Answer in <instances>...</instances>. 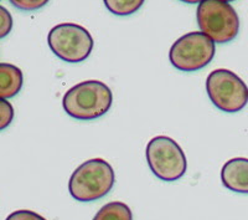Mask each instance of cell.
<instances>
[{"instance_id":"1","label":"cell","mask_w":248,"mask_h":220,"mask_svg":"<svg viewBox=\"0 0 248 220\" xmlns=\"http://www.w3.org/2000/svg\"><path fill=\"white\" fill-rule=\"evenodd\" d=\"M113 103L110 88L102 81L87 80L70 88L62 99L68 116L78 121H93L109 111Z\"/></svg>"},{"instance_id":"2","label":"cell","mask_w":248,"mask_h":220,"mask_svg":"<svg viewBox=\"0 0 248 220\" xmlns=\"http://www.w3.org/2000/svg\"><path fill=\"white\" fill-rule=\"evenodd\" d=\"M114 182L112 166L105 159L93 158L77 167L68 182V190L75 201L87 203L106 197Z\"/></svg>"},{"instance_id":"3","label":"cell","mask_w":248,"mask_h":220,"mask_svg":"<svg viewBox=\"0 0 248 220\" xmlns=\"http://www.w3.org/2000/svg\"><path fill=\"white\" fill-rule=\"evenodd\" d=\"M199 28L215 43L226 44L236 39L240 31V17L233 6L223 0H203L199 4Z\"/></svg>"},{"instance_id":"4","label":"cell","mask_w":248,"mask_h":220,"mask_svg":"<svg viewBox=\"0 0 248 220\" xmlns=\"http://www.w3.org/2000/svg\"><path fill=\"white\" fill-rule=\"evenodd\" d=\"M147 162L155 177L175 182L186 172L187 162L183 148L168 135H156L147 146Z\"/></svg>"},{"instance_id":"5","label":"cell","mask_w":248,"mask_h":220,"mask_svg":"<svg viewBox=\"0 0 248 220\" xmlns=\"http://www.w3.org/2000/svg\"><path fill=\"white\" fill-rule=\"evenodd\" d=\"M51 51L62 61L78 64L90 57L93 37L90 31L78 24L63 23L54 26L47 35Z\"/></svg>"},{"instance_id":"6","label":"cell","mask_w":248,"mask_h":220,"mask_svg":"<svg viewBox=\"0 0 248 220\" xmlns=\"http://www.w3.org/2000/svg\"><path fill=\"white\" fill-rule=\"evenodd\" d=\"M206 91L212 103L223 112H240L248 103V86L240 76L226 68H217L210 73Z\"/></svg>"},{"instance_id":"7","label":"cell","mask_w":248,"mask_h":220,"mask_svg":"<svg viewBox=\"0 0 248 220\" xmlns=\"http://www.w3.org/2000/svg\"><path fill=\"white\" fill-rule=\"evenodd\" d=\"M216 52L215 41L200 31L179 37L169 51L171 65L184 72H192L206 68Z\"/></svg>"},{"instance_id":"8","label":"cell","mask_w":248,"mask_h":220,"mask_svg":"<svg viewBox=\"0 0 248 220\" xmlns=\"http://www.w3.org/2000/svg\"><path fill=\"white\" fill-rule=\"evenodd\" d=\"M221 181L227 189L248 194V158H232L223 164Z\"/></svg>"},{"instance_id":"9","label":"cell","mask_w":248,"mask_h":220,"mask_svg":"<svg viewBox=\"0 0 248 220\" xmlns=\"http://www.w3.org/2000/svg\"><path fill=\"white\" fill-rule=\"evenodd\" d=\"M24 84L23 71L12 64L0 62V99L15 97Z\"/></svg>"},{"instance_id":"10","label":"cell","mask_w":248,"mask_h":220,"mask_svg":"<svg viewBox=\"0 0 248 220\" xmlns=\"http://www.w3.org/2000/svg\"><path fill=\"white\" fill-rule=\"evenodd\" d=\"M93 220H133V214L127 204L110 202L99 209Z\"/></svg>"},{"instance_id":"11","label":"cell","mask_w":248,"mask_h":220,"mask_svg":"<svg viewBox=\"0 0 248 220\" xmlns=\"http://www.w3.org/2000/svg\"><path fill=\"white\" fill-rule=\"evenodd\" d=\"M144 1L145 0H103L108 12L118 17L134 14L143 6Z\"/></svg>"},{"instance_id":"12","label":"cell","mask_w":248,"mask_h":220,"mask_svg":"<svg viewBox=\"0 0 248 220\" xmlns=\"http://www.w3.org/2000/svg\"><path fill=\"white\" fill-rule=\"evenodd\" d=\"M14 107L9 101L0 99V131H4L14 119Z\"/></svg>"},{"instance_id":"13","label":"cell","mask_w":248,"mask_h":220,"mask_svg":"<svg viewBox=\"0 0 248 220\" xmlns=\"http://www.w3.org/2000/svg\"><path fill=\"white\" fill-rule=\"evenodd\" d=\"M16 9L23 12H35L44 8L50 0H9Z\"/></svg>"},{"instance_id":"14","label":"cell","mask_w":248,"mask_h":220,"mask_svg":"<svg viewBox=\"0 0 248 220\" xmlns=\"http://www.w3.org/2000/svg\"><path fill=\"white\" fill-rule=\"evenodd\" d=\"M13 29L12 14L4 6L0 5V39L8 36Z\"/></svg>"},{"instance_id":"15","label":"cell","mask_w":248,"mask_h":220,"mask_svg":"<svg viewBox=\"0 0 248 220\" xmlns=\"http://www.w3.org/2000/svg\"><path fill=\"white\" fill-rule=\"evenodd\" d=\"M5 220H46L43 215L37 214L32 210H16L8 215Z\"/></svg>"},{"instance_id":"16","label":"cell","mask_w":248,"mask_h":220,"mask_svg":"<svg viewBox=\"0 0 248 220\" xmlns=\"http://www.w3.org/2000/svg\"><path fill=\"white\" fill-rule=\"evenodd\" d=\"M180 1H184L186 4H200L203 0H180Z\"/></svg>"},{"instance_id":"17","label":"cell","mask_w":248,"mask_h":220,"mask_svg":"<svg viewBox=\"0 0 248 220\" xmlns=\"http://www.w3.org/2000/svg\"><path fill=\"white\" fill-rule=\"evenodd\" d=\"M223 1H227V3H230V1H234V0H223Z\"/></svg>"}]
</instances>
